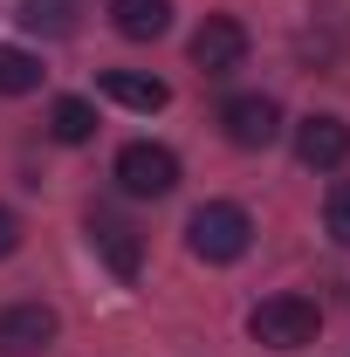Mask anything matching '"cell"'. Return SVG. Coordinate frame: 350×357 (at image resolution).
I'll return each mask as SVG.
<instances>
[{
  "label": "cell",
  "instance_id": "obj_1",
  "mask_svg": "<svg viewBox=\"0 0 350 357\" xmlns=\"http://www.w3.org/2000/svg\"><path fill=\"white\" fill-rule=\"evenodd\" d=\"M248 241H254V220H248V206H234V199H206V206L185 220V248H192L199 261H241Z\"/></svg>",
  "mask_w": 350,
  "mask_h": 357
},
{
  "label": "cell",
  "instance_id": "obj_2",
  "mask_svg": "<svg viewBox=\"0 0 350 357\" xmlns=\"http://www.w3.org/2000/svg\"><path fill=\"white\" fill-rule=\"evenodd\" d=\"M316 330H323V310L309 296H268L248 316V337L268 351H303V344H316Z\"/></svg>",
  "mask_w": 350,
  "mask_h": 357
},
{
  "label": "cell",
  "instance_id": "obj_3",
  "mask_svg": "<svg viewBox=\"0 0 350 357\" xmlns=\"http://www.w3.org/2000/svg\"><path fill=\"white\" fill-rule=\"evenodd\" d=\"M117 185L131 192V199H165L178 185V151L172 144H151V137H137L117 151Z\"/></svg>",
  "mask_w": 350,
  "mask_h": 357
},
{
  "label": "cell",
  "instance_id": "obj_4",
  "mask_svg": "<svg viewBox=\"0 0 350 357\" xmlns=\"http://www.w3.org/2000/svg\"><path fill=\"white\" fill-rule=\"evenodd\" d=\"M241 62H248V28L234 14H206L199 35H192V69L199 76H234Z\"/></svg>",
  "mask_w": 350,
  "mask_h": 357
},
{
  "label": "cell",
  "instance_id": "obj_5",
  "mask_svg": "<svg viewBox=\"0 0 350 357\" xmlns=\"http://www.w3.org/2000/svg\"><path fill=\"white\" fill-rule=\"evenodd\" d=\"M220 131L234 137L241 151H261V144L282 137V110H275L268 96H227V103H220Z\"/></svg>",
  "mask_w": 350,
  "mask_h": 357
},
{
  "label": "cell",
  "instance_id": "obj_6",
  "mask_svg": "<svg viewBox=\"0 0 350 357\" xmlns=\"http://www.w3.org/2000/svg\"><path fill=\"white\" fill-rule=\"evenodd\" d=\"M89 248L103 255V268H110L117 282H137V268H144V241H137L131 220H117V213H89Z\"/></svg>",
  "mask_w": 350,
  "mask_h": 357
},
{
  "label": "cell",
  "instance_id": "obj_7",
  "mask_svg": "<svg viewBox=\"0 0 350 357\" xmlns=\"http://www.w3.org/2000/svg\"><path fill=\"white\" fill-rule=\"evenodd\" d=\"M55 310L48 303H14V310H0V351L7 357H35V351H48L55 344Z\"/></svg>",
  "mask_w": 350,
  "mask_h": 357
},
{
  "label": "cell",
  "instance_id": "obj_8",
  "mask_svg": "<svg viewBox=\"0 0 350 357\" xmlns=\"http://www.w3.org/2000/svg\"><path fill=\"white\" fill-rule=\"evenodd\" d=\"M296 158H303L309 172H337L350 158V124L344 117H303L296 124Z\"/></svg>",
  "mask_w": 350,
  "mask_h": 357
},
{
  "label": "cell",
  "instance_id": "obj_9",
  "mask_svg": "<svg viewBox=\"0 0 350 357\" xmlns=\"http://www.w3.org/2000/svg\"><path fill=\"white\" fill-rule=\"evenodd\" d=\"M103 96L124 103V110H144V117L172 103V89L158 83V76H144V69H103Z\"/></svg>",
  "mask_w": 350,
  "mask_h": 357
},
{
  "label": "cell",
  "instance_id": "obj_10",
  "mask_svg": "<svg viewBox=\"0 0 350 357\" xmlns=\"http://www.w3.org/2000/svg\"><path fill=\"white\" fill-rule=\"evenodd\" d=\"M110 21L124 42H158L172 28V0H110Z\"/></svg>",
  "mask_w": 350,
  "mask_h": 357
},
{
  "label": "cell",
  "instance_id": "obj_11",
  "mask_svg": "<svg viewBox=\"0 0 350 357\" xmlns=\"http://www.w3.org/2000/svg\"><path fill=\"white\" fill-rule=\"evenodd\" d=\"M48 137H55V144H89V137H96V110H89L83 96H55Z\"/></svg>",
  "mask_w": 350,
  "mask_h": 357
},
{
  "label": "cell",
  "instance_id": "obj_12",
  "mask_svg": "<svg viewBox=\"0 0 350 357\" xmlns=\"http://www.w3.org/2000/svg\"><path fill=\"white\" fill-rule=\"evenodd\" d=\"M21 28L28 35H69L76 28V0H21Z\"/></svg>",
  "mask_w": 350,
  "mask_h": 357
},
{
  "label": "cell",
  "instance_id": "obj_13",
  "mask_svg": "<svg viewBox=\"0 0 350 357\" xmlns=\"http://www.w3.org/2000/svg\"><path fill=\"white\" fill-rule=\"evenodd\" d=\"M42 89V62L28 48H0V96H28Z\"/></svg>",
  "mask_w": 350,
  "mask_h": 357
},
{
  "label": "cell",
  "instance_id": "obj_14",
  "mask_svg": "<svg viewBox=\"0 0 350 357\" xmlns=\"http://www.w3.org/2000/svg\"><path fill=\"white\" fill-rule=\"evenodd\" d=\"M323 220H330V241H337V248H350V178H344V185H330Z\"/></svg>",
  "mask_w": 350,
  "mask_h": 357
},
{
  "label": "cell",
  "instance_id": "obj_15",
  "mask_svg": "<svg viewBox=\"0 0 350 357\" xmlns=\"http://www.w3.org/2000/svg\"><path fill=\"white\" fill-rule=\"evenodd\" d=\"M14 248H21V220H14V213H7V206H0V261H7V255H14Z\"/></svg>",
  "mask_w": 350,
  "mask_h": 357
}]
</instances>
